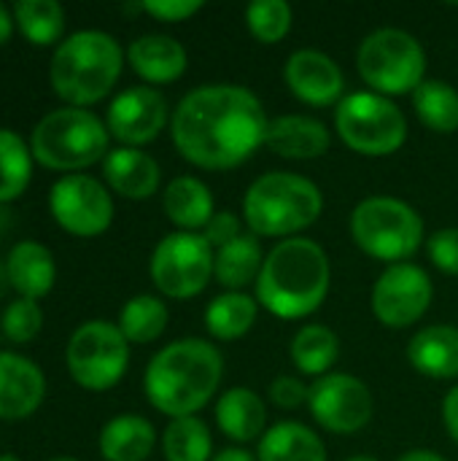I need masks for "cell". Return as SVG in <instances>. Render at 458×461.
Instances as JSON below:
<instances>
[{
  "instance_id": "5b68a950",
  "label": "cell",
  "mask_w": 458,
  "mask_h": 461,
  "mask_svg": "<svg viewBox=\"0 0 458 461\" xmlns=\"http://www.w3.org/2000/svg\"><path fill=\"white\" fill-rule=\"evenodd\" d=\"M324 208L321 189L297 173L273 170L259 176L246 197H243V216L254 235L281 238L294 235L310 227Z\"/></svg>"
},
{
  "instance_id": "3957f363",
  "label": "cell",
  "mask_w": 458,
  "mask_h": 461,
  "mask_svg": "<svg viewBox=\"0 0 458 461\" xmlns=\"http://www.w3.org/2000/svg\"><path fill=\"white\" fill-rule=\"evenodd\" d=\"M332 284L327 251L308 238L281 240L262 265L256 300L278 319H305L316 313Z\"/></svg>"
},
{
  "instance_id": "60d3db41",
  "label": "cell",
  "mask_w": 458,
  "mask_h": 461,
  "mask_svg": "<svg viewBox=\"0 0 458 461\" xmlns=\"http://www.w3.org/2000/svg\"><path fill=\"white\" fill-rule=\"evenodd\" d=\"M443 421H445V429L454 438V443H458V386L451 389L443 400Z\"/></svg>"
},
{
  "instance_id": "ffe728a7",
  "label": "cell",
  "mask_w": 458,
  "mask_h": 461,
  "mask_svg": "<svg viewBox=\"0 0 458 461\" xmlns=\"http://www.w3.org/2000/svg\"><path fill=\"white\" fill-rule=\"evenodd\" d=\"M8 284L19 292V297L40 300L54 289L57 262L54 254L38 240H19L5 259Z\"/></svg>"
},
{
  "instance_id": "603a6c76",
  "label": "cell",
  "mask_w": 458,
  "mask_h": 461,
  "mask_svg": "<svg viewBox=\"0 0 458 461\" xmlns=\"http://www.w3.org/2000/svg\"><path fill=\"white\" fill-rule=\"evenodd\" d=\"M216 424L235 443L256 440L267 424V411H265L262 397L246 386L227 389L216 405Z\"/></svg>"
},
{
  "instance_id": "d4e9b609",
  "label": "cell",
  "mask_w": 458,
  "mask_h": 461,
  "mask_svg": "<svg viewBox=\"0 0 458 461\" xmlns=\"http://www.w3.org/2000/svg\"><path fill=\"white\" fill-rule=\"evenodd\" d=\"M154 443L157 432L143 416H116L100 432V454L105 461H146Z\"/></svg>"
},
{
  "instance_id": "f546056e",
  "label": "cell",
  "mask_w": 458,
  "mask_h": 461,
  "mask_svg": "<svg viewBox=\"0 0 458 461\" xmlns=\"http://www.w3.org/2000/svg\"><path fill=\"white\" fill-rule=\"evenodd\" d=\"M416 116L435 132L451 135L458 130V92L448 81L427 78L413 92Z\"/></svg>"
},
{
  "instance_id": "e575fe53",
  "label": "cell",
  "mask_w": 458,
  "mask_h": 461,
  "mask_svg": "<svg viewBox=\"0 0 458 461\" xmlns=\"http://www.w3.org/2000/svg\"><path fill=\"white\" fill-rule=\"evenodd\" d=\"M248 30L262 43H278L292 30V5L286 0H254L246 8Z\"/></svg>"
},
{
  "instance_id": "30bf717a",
  "label": "cell",
  "mask_w": 458,
  "mask_h": 461,
  "mask_svg": "<svg viewBox=\"0 0 458 461\" xmlns=\"http://www.w3.org/2000/svg\"><path fill=\"white\" fill-rule=\"evenodd\" d=\"M65 362L70 378L86 392L113 389L130 365V340L121 335L119 324L94 319L81 324L65 348Z\"/></svg>"
},
{
  "instance_id": "ee69618b",
  "label": "cell",
  "mask_w": 458,
  "mask_h": 461,
  "mask_svg": "<svg viewBox=\"0 0 458 461\" xmlns=\"http://www.w3.org/2000/svg\"><path fill=\"white\" fill-rule=\"evenodd\" d=\"M400 461H445L440 454L435 451H427V448H416V451H408Z\"/></svg>"
},
{
  "instance_id": "44dd1931",
  "label": "cell",
  "mask_w": 458,
  "mask_h": 461,
  "mask_svg": "<svg viewBox=\"0 0 458 461\" xmlns=\"http://www.w3.org/2000/svg\"><path fill=\"white\" fill-rule=\"evenodd\" d=\"M127 59L132 70L148 84L178 81L186 70V49L170 35H140L130 43Z\"/></svg>"
},
{
  "instance_id": "9c48e42d",
  "label": "cell",
  "mask_w": 458,
  "mask_h": 461,
  "mask_svg": "<svg viewBox=\"0 0 458 461\" xmlns=\"http://www.w3.org/2000/svg\"><path fill=\"white\" fill-rule=\"evenodd\" d=\"M335 127L343 143L364 157H389L408 140L402 108L375 92H351L337 103Z\"/></svg>"
},
{
  "instance_id": "ba28073f",
  "label": "cell",
  "mask_w": 458,
  "mask_h": 461,
  "mask_svg": "<svg viewBox=\"0 0 458 461\" xmlns=\"http://www.w3.org/2000/svg\"><path fill=\"white\" fill-rule=\"evenodd\" d=\"M359 73L375 95H408L427 78V51L416 35L400 27H383L370 32L356 54Z\"/></svg>"
},
{
  "instance_id": "b9f144b4",
  "label": "cell",
  "mask_w": 458,
  "mask_h": 461,
  "mask_svg": "<svg viewBox=\"0 0 458 461\" xmlns=\"http://www.w3.org/2000/svg\"><path fill=\"white\" fill-rule=\"evenodd\" d=\"M13 11L5 5V3H0V46H5L8 41H11V32H13Z\"/></svg>"
},
{
  "instance_id": "277c9868",
  "label": "cell",
  "mask_w": 458,
  "mask_h": 461,
  "mask_svg": "<svg viewBox=\"0 0 458 461\" xmlns=\"http://www.w3.org/2000/svg\"><path fill=\"white\" fill-rule=\"evenodd\" d=\"M124 65L121 46L103 30H78L51 54L49 84L73 108L100 103L119 81Z\"/></svg>"
},
{
  "instance_id": "d6a6232c",
  "label": "cell",
  "mask_w": 458,
  "mask_h": 461,
  "mask_svg": "<svg viewBox=\"0 0 458 461\" xmlns=\"http://www.w3.org/2000/svg\"><path fill=\"white\" fill-rule=\"evenodd\" d=\"M167 305L154 294H138L124 303L119 313V330L130 343H154L167 330Z\"/></svg>"
},
{
  "instance_id": "cb8c5ba5",
  "label": "cell",
  "mask_w": 458,
  "mask_h": 461,
  "mask_svg": "<svg viewBox=\"0 0 458 461\" xmlns=\"http://www.w3.org/2000/svg\"><path fill=\"white\" fill-rule=\"evenodd\" d=\"M167 219L181 227V232L205 230L213 219V194L211 189L194 176H178L167 184L162 197Z\"/></svg>"
},
{
  "instance_id": "484cf974",
  "label": "cell",
  "mask_w": 458,
  "mask_h": 461,
  "mask_svg": "<svg viewBox=\"0 0 458 461\" xmlns=\"http://www.w3.org/2000/svg\"><path fill=\"white\" fill-rule=\"evenodd\" d=\"M259 461H327L324 440L300 421H281L262 435Z\"/></svg>"
},
{
  "instance_id": "8d00e7d4",
  "label": "cell",
  "mask_w": 458,
  "mask_h": 461,
  "mask_svg": "<svg viewBox=\"0 0 458 461\" xmlns=\"http://www.w3.org/2000/svg\"><path fill=\"white\" fill-rule=\"evenodd\" d=\"M427 251L437 270H443L448 276H458V227L437 230L427 240Z\"/></svg>"
},
{
  "instance_id": "83f0119b",
  "label": "cell",
  "mask_w": 458,
  "mask_h": 461,
  "mask_svg": "<svg viewBox=\"0 0 458 461\" xmlns=\"http://www.w3.org/2000/svg\"><path fill=\"white\" fill-rule=\"evenodd\" d=\"M340 357L337 335L324 324H305L292 340V362L305 375H329V367Z\"/></svg>"
},
{
  "instance_id": "9a60e30c",
  "label": "cell",
  "mask_w": 458,
  "mask_h": 461,
  "mask_svg": "<svg viewBox=\"0 0 458 461\" xmlns=\"http://www.w3.org/2000/svg\"><path fill=\"white\" fill-rule=\"evenodd\" d=\"M167 124V100L154 86H130L111 100L105 127L121 146L151 143Z\"/></svg>"
},
{
  "instance_id": "7c38bea8",
  "label": "cell",
  "mask_w": 458,
  "mask_h": 461,
  "mask_svg": "<svg viewBox=\"0 0 458 461\" xmlns=\"http://www.w3.org/2000/svg\"><path fill=\"white\" fill-rule=\"evenodd\" d=\"M49 211L54 221L76 238H97L113 221L111 192L86 173H67L49 189Z\"/></svg>"
},
{
  "instance_id": "ac0fdd59",
  "label": "cell",
  "mask_w": 458,
  "mask_h": 461,
  "mask_svg": "<svg viewBox=\"0 0 458 461\" xmlns=\"http://www.w3.org/2000/svg\"><path fill=\"white\" fill-rule=\"evenodd\" d=\"M265 146L286 159H316L324 157L332 146V135L324 122L289 113L267 124Z\"/></svg>"
},
{
  "instance_id": "d590c367",
  "label": "cell",
  "mask_w": 458,
  "mask_h": 461,
  "mask_svg": "<svg viewBox=\"0 0 458 461\" xmlns=\"http://www.w3.org/2000/svg\"><path fill=\"white\" fill-rule=\"evenodd\" d=\"M3 335L11 340V343H30L40 335L43 330V311L35 300H27V297H16L13 303L5 305L3 311Z\"/></svg>"
},
{
  "instance_id": "f6af8a7d",
  "label": "cell",
  "mask_w": 458,
  "mask_h": 461,
  "mask_svg": "<svg viewBox=\"0 0 458 461\" xmlns=\"http://www.w3.org/2000/svg\"><path fill=\"white\" fill-rule=\"evenodd\" d=\"M0 461H22V459H16L13 454H0Z\"/></svg>"
},
{
  "instance_id": "7402d4cb",
  "label": "cell",
  "mask_w": 458,
  "mask_h": 461,
  "mask_svg": "<svg viewBox=\"0 0 458 461\" xmlns=\"http://www.w3.org/2000/svg\"><path fill=\"white\" fill-rule=\"evenodd\" d=\"M408 359L427 378H458V327L435 324L416 332L408 346Z\"/></svg>"
},
{
  "instance_id": "8992f818",
  "label": "cell",
  "mask_w": 458,
  "mask_h": 461,
  "mask_svg": "<svg viewBox=\"0 0 458 461\" xmlns=\"http://www.w3.org/2000/svg\"><path fill=\"white\" fill-rule=\"evenodd\" d=\"M111 132L89 108H57L30 132L32 159L49 170L76 173L108 157Z\"/></svg>"
},
{
  "instance_id": "7bdbcfd3",
  "label": "cell",
  "mask_w": 458,
  "mask_h": 461,
  "mask_svg": "<svg viewBox=\"0 0 458 461\" xmlns=\"http://www.w3.org/2000/svg\"><path fill=\"white\" fill-rule=\"evenodd\" d=\"M211 461H259V456H254L246 448H224V451H219Z\"/></svg>"
},
{
  "instance_id": "7a4b0ae2",
  "label": "cell",
  "mask_w": 458,
  "mask_h": 461,
  "mask_svg": "<svg viewBox=\"0 0 458 461\" xmlns=\"http://www.w3.org/2000/svg\"><path fill=\"white\" fill-rule=\"evenodd\" d=\"M221 375L224 359L219 348L200 338H184L154 354L143 375V389L159 413L186 419L213 400Z\"/></svg>"
},
{
  "instance_id": "d6986e66",
  "label": "cell",
  "mask_w": 458,
  "mask_h": 461,
  "mask_svg": "<svg viewBox=\"0 0 458 461\" xmlns=\"http://www.w3.org/2000/svg\"><path fill=\"white\" fill-rule=\"evenodd\" d=\"M103 176L108 186L127 200H148L159 189V165L151 154L130 146L111 149L103 159Z\"/></svg>"
},
{
  "instance_id": "7dc6e473",
  "label": "cell",
  "mask_w": 458,
  "mask_h": 461,
  "mask_svg": "<svg viewBox=\"0 0 458 461\" xmlns=\"http://www.w3.org/2000/svg\"><path fill=\"white\" fill-rule=\"evenodd\" d=\"M49 461H78V459H70V456H57V459H49Z\"/></svg>"
},
{
  "instance_id": "f1b7e54d",
  "label": "cell",
  "mask_w": 458,
  "mask_h": 461,
  "mask_svg": "<svg viewBox=\"0 0 458 461\" xmlns=\"http://www.w3.org/2000/svg\"><path fill=\"white\" fill-rule=\"evenodd\" d=\"M259 313V303L243 292L219 294L205 311V327L216 340H238L243 338Z\"/></svg>"
},
{
  "instance_id": "4316f807",
  "label": "cell",
  "mask_w": 458,
  "mask_h": 461,
  "mask_svg": "<svg viewBox=\"0 0 458 461\" xmlns=\"http://www.w3.org/2000/svg\"><path fill=\"white\" fill-rule=\"evenodd\" d=\"M262 265H265V259H262V246H259L256 235L243 232L240 238H235L232 243H227L224 249L216 251L213 276L229 292H240L243 286H248L251 281L259 278Z\"/></svg>"
},
{
  "instance_id": "f35d334b",
  "label": "cell",
  "mask_w": 458,
  "mask_h": 461,
  "mask_svg": "<svg viewBox=\"0 0 458 461\" xmlns=\"http://www.w3.org/2000/svg\"><path fill=\"white\" fill-rule=\"evenodd\" d=\"M310 397V386H305L300 378H292V375H281L270 384V400L278 405V408H286V411H294L300 405H305Z\"/></svg>"
},
{
  "instance_id": "74e56055",
  "label": "cell",
  "mask_w": 458,
  "mask_h": 461,
  "mask_svg": "<svg viewBox=\"0 0 458 461\" xmlns=\"http://www.w3.org/2000/svg\"><path fill=\"white\" fill-rule=\"evenodd\" d=\"M140 8L148 16L173 24V22H184V19L194 16L202 8V3L200 0H143Z\"/></svg>"
},
{
  "instance_id": "4dcf8cb0",
  "label": "cell",
  "mask_w": 458,
  "mask_h": 461,
  "mask_svg": "<svg viewBox=\"0 0 458 461\" xmlns=\"http://www.w3.org/2000/svg\"><path fill=\"white\" fill-rule=\"evenodd\" d=\"M11 11L19 32L32 46H51L65 32V8L57 0H19Z\"/></svg>"
},
{
  "instance_id": "2e32d148",
  "label": "cell",
  "mask_w": 458,
  "mask_h": 461,
  "mask_svg": "<svg viewBox=\"0 0 458 461\" xmlns=\"http://www.w3.org/2000/svg\"><path fill=\"white\" fill-rule=\"evenodd\" d=\"M283 78L297 100L308 105H332L343 97L346 78L340 65L316 49H300L286 59Z\"/></svg>"
},
{
  "instance_id": "5bb4252c",
  "label": "cell",
  "mask_w": 458,
  "mask_h": 461,
  "mask_svg": "<svg viewBox=\"0 0 458 461\" xmlns=\"http://www.w3.org/2000/svg\"><path fill=\"white\" fill-rule=\"evenodd\" d=\"M432 297L435 286L424 267L410 262L389 265L373 286V313L383 327L405 330L429 311Z\"/></svg>"
},
{
  "instance_id": "ab89813d",
  "label": "cell",
  "mask_w": 458,
  "mask_h": 461,
  "mask_svg": "<svg viewBox=\"0 0 458 461\" xmlns=\"http://www.w3.org/2000/svg\"><path fill=\"white\" fill-rule=\"evenodd\" d=\"M205 240L213 246V249H224L227 243H232L235 238H240L243 232H240V219H238V213H232V211H219V213H213V219L208 221V227H205Z\"/></svg>"
},
{
  "instance_id": "e0dca14e",
  "label": "cell",
  "mask_w": 458,
  "mask_h": 461,
  "mask_svg": "<svg viewBox=\"0 0 458 461\" xmlns=\"http://www.w3.org/2000/svg\"><path fill=\"white\" fill-rule=\"evenodd\" d=\"M46 397V375L38 362L0 351V421L30 419Z\"/></svg>"
},
{
  "instance_id": "836d02e7",
  "label": "cell",
  "mask_w": 458,
  "mask_h": 461,
  "mask_svg": "<svg viewBox=\"0 0 458 461\" xmlns=\"http://www.w3.org/2000/svg\"><path fill=\"white\" fill-rule=\"evenodd\" d=\"M162 451L167 461H211L213 438L205 421L197 416L173 419L162 438Z\"/></svg>"
},
{
  "instance_id": "4fadbf2b",
  "label": "cell",
  "mask_w": 458,
  "mask_h": 461,
  "mask_svg": "<svg viewBox=\"0 0 458 461\" xmlns=\"http://www.w3.org/2000/svg\"><path fill=\"white\" fill-rule=\"evenodd\" d=\"M313 419L335 435L362 432L375 413L373 392L364 381L346 373H329L310 386L308 397Z\"/></svg>"
},
{
  "instance_id": "8fae6325",
  "label": "cell",
  "mask_w": 458,
  "mask_h": 461,
  "mask_svg": "<svg viewBox=\"0 0 458 461\" xmlns=\"http://www.w3.org/2000/svg\"><path fill=\"white\" fill-rule=\"evenodd\" d=\"M216 254L200 232H170L151 254V281L173 300L197 297L213 278Z\"/></svg>"
},
{
  "instance_id": "1f68e13d",
  "label": "cell",
  "mask_w": 458,
  "mask_h": 461,
  "mask_svg": "<svg viewBox=\"0 0 458 461\" xmlns=\"http://www.w3.org/2000/svg\"><path fill=\"white\" fill-rule=\"evenodd\" d=\"M32 178V151L13 130L0 127V205L24 194Z\"/></svg>"
},
{
  "instance_id": "bcb514c9",
  "label": "cell",
  "mask_w": 458,
  "mask_h": 461,
  "mask_svg": "<svg viewBox=\"0 0 458 461\" xmlns=\"http://www.w3.org/2000/svg\"><path fill=\"white\" fill-rule=\"evenodd\" d=\"M348 461H378V459H373V456H354V459H348Z\"/></svg>"
},
{
  "instance_id": "52a82bcc",
  "label": "cell",
  "mask_w": 458,
  "mask_h": 461,
  "mask_svg": "<svg viewBox=\"0 0 458 461\" xmlns=\"http://www.w3.org/2000/svg\"><path fill=\"white\" fill-rule=\"evenodd\" d=\"M351 235L367 257L400 265L418 251L424 219L405 200L367 197L351 213Z\"/></svg>"
},
{
  "instance_id": "6da1fadb",
  "label": "cell",
  "mask_w": 458,
  "mask_h": 461,
  "mask_svg": "<svg viewBox=\"0 0 458 461\" xmlns=\"http://www.w3.org/2000/svg\"><path fill=\"white\" fill-rule=\"evenodd\" d=\"M262 100L240 84H205L192 89L170 119L181 157L205 170H229L254 157L267 135Z\"/></svg>"
}]
</instances>
